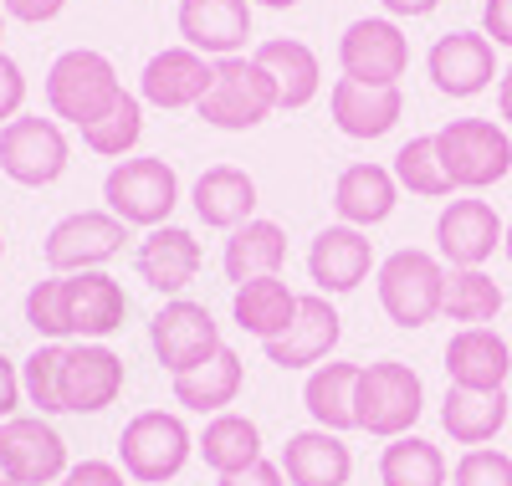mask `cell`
<instances>
[{"label": "cell", "mask_w": 512, "mask_h": 486, "mask_svg": "<svg viewBox=\"0 0 512 486\" xmlns=\"http://www.w3.org/2000/svg\"><path fill=\"white\" fill-rule=\"evenodd\" d=\"M395 205H400V185L384 164H349L333 185L338 220H344V226H359V231L384 226V220L395 215Z\"/></svg>", "instance_id": "cell-25"}, {"label": "cell", "mask_w": 512, "mask_h": 486, "mask_svg": "<svg viewBox=\"0 0 512 486\" xmlns=\"http://www.w3.org/2000/svg\"><path fill=\"white\" fill-rule=\"evenodd\" d=\"M21 400H26V394H21V369L0 353V425L21 410Z\"/></svg>", "instance_id": "cell-46"}, {"label": "cell", "mask_w": 512, "mask_h": 486, "mask_svg": "<svg viewBox=\"0 0 512 486\" xmlns=\"http://www.w3.org/2000/svg\"><path fill=\"white\" fill-rule=\"evenodd\" d=\"M0 486H16V476H11V466H6V456H0Z\"/></svg>", "instance_id": "cell-50"}, {"label": "cell", "mask_w": 512, "mask_h": 486, "mask_svg": "<svg viewBox=\"0 0 512 486\" xmlns=\"http://www.w3.org/2000/svg\"><path fill=\"white\" fill-rule=\"evenodd\" d=\"M21 103H26V72L16 67V57L0 52V128L21 118Z\"/></svg>", "instance_id": "cell-41"}, {"label": "cell", "mask_w": 512, "mask_h": 486, "mask_svg": "<svg viewBox=\"0 0 512 486\" xmlns=\"http://www.w3.org/2000/svg\"><path fill=\"white\" fill-rule=\"evenodd\" d=\"M482 36L492 47H512V0H487L482 6Z\"/></svg>", "instance_id": "cell-43"}, {"label": "cell", "mask_w": 512, "mask_h": 486, "mask_svg": "<svg viewBox=\"0 0 512 486\" xmlns=\"http://www.w3.org/2000/svg\"><path fill=\"white\" fill-rule=\"evenodd\" d=\"M251 6H267V11H292L297 0H251Z\"/></svg>", "instance_id": "cell-49"}, {"label": "cell", "mask_w": 512, "mask_h": 486, "mask_svg": "<svg viewBox=\"0 0 512 486\" xmlns=\"http://www.w3.org/2000/svg\"><path fill=\"white\" fill-rule=\"evenodd\" d=\"M497 113H502V123L512 128V67L497 77Z\"/></svg>", "instance_id": "cell-48"}, {"label": "cell", "mask_w": 512, "mask_h": 486, "mask_svg": "<svg viewBox=\"0 0 512 486\" xmlns=\"http://www.w3.org/2000/svg\"><path fill=\"white\" fill-rule=\"evenodd\" d=\"M190 200H195L200 226H210V231H236L246 220H256V180L236 164L205 169L190 190Z\"/></svg>", "instance_id": "cell-26"}, {"label": "cell", "mask_w": 512, "mask_h": 486, "mask_svg": "<svg viewBox=\"0 0 512 486\" xmlns=\"http://www.w3.org/2000/svg\"><path fill=\"white\" fill-rule=\"evenodd\" d=\"M123 318H128V292L108 272H77V277H67V323H72V338L103 343L108 333L123 328Z\"/></svg>", "instance_id": "cell-24"}, {"label": "cell", "mask_w": 512, "mask_h": 486, "mask_svg": "<svg viewBox=\"0 0 512 486\" xmlns=\"http://www.w3.org/2000/svg\"><path fill=\"white\" fill-rule=\"evenodd\" d=\"M512 348L497 328H456L446 343V379L456 389H507Z\"/></svg>", "instance_id": "cell-23"}, {"label": "cell", "mask_w": 512, "mask_h": 486, "mask_svg": "<svg viewBox=\"0 0 512 486\" xmlns=\"http://www.w3.org/2000/svg\"><path fill=\"white\" fill-rule=\"evenodd\" d=\"M272 108H277V82L256 67V57H221L216 62V82H210V93H205V103L195 113L210 128L241 134V128L262 123Z\"/></svg>", "instance_id": "cell-9"}, {"label": "cell", "mask_w": 512, "mask_h": 486, "mask_svg": "<svg viewBox=\"0 0 512 486\" xmlns=\"http://www.w3.org/2000/svg\"><path fill=\"white\" fill-rule=\"evenodd\" d=\"M379 6L390 11V16H400V21H415V16H431L441 0H379Z\"/></svg>", "instance_id": "cell-47"}, {"label": "cell", "mask_w": 512, "mask_h": 486, "mask_svg": "<svg viewBox=\"0 0 512 486\" xmlns=\"http://www.w3.org/2000/svg\"><path fill=\"white\" fill-rule=\"evenodd\" d=\"M384 486H446V456L425 435H395L379 456Z\"/></svg>", "instance_id": "cell-35"}, {"label": "cell", "mask_w": 512, "mask_h": 486, "mask_svg": "<svg viewBox=\"0 0 512 486\" xmlns=\"http://www.w3.org/2000/svg\"><path fill=\"white\" fill-rule=\"evenodd\" d=\"M67 0H0V11L26 21V26H41V21H57Z\"/></svg>", "instance_id": "cell-45"}, {"label": "cell", "mask_w": 512, "mask_h": 486, "mask_svg": "<svg viewBox=\"0 0 512 486\" xmlns=\"http://www.w3.org/2000/svg\"><path fill=\"white\" fill-rule=\"evenodd\" d=\"M256 67H262L272 82H277V108H308L323 87V72H318V52L308 41H292V36H272L256 47Z\"/></svg>", "instance_id": "cell-27"}, {"label": "cell", "mask_w": 512, "mask_h": 486, "mask_svg": "<svg viewBox=\"0 0 512 486\" xmlns=\"http://www.w3.org/2000/svg\"><path fill=\"white\" fill-rule=\"evenodd\" d=\"M297 297L282 277H256V282H241L236 297H231V318L241 333H251L256 343H272L287 333V323L297 318Z\"/></svg>", "instance_id": "cell-28"}, {"label": "cell", "mask_w": 512, "mask_h": 486, "mask_svg": "<svg viewBox=\"0 0 512 486\" xmlns=\"http://www.w3.org/2000/svg\"><path fill=\"white\" fill-rule=\"evenodd\" d=\"M26 323L47 343L72 338V323H67V277H47V282H36L26 292Z\"/></svg>", "instance_id": "cell-39"}, {"label": "cell", "mask_w": 512, "mask_h": 486, "mask_svg": "<svg viewBox=\"0 0 512 486\" xmlns=\"http://www.w3.org/2000/svg\"><path fill=\"white\" fill-rule=\"evenodd\" d=\"M0 456L16 486H57L67 476V440L47 415H11L0 425Z\"/></svg>", "instance_id": "cell-12"}, {"label": "cell", "mask_w": 512, "mask_h": 486, "mask_svg": "<svg viewBox=\"0 0 512 486\" xmlns=\"http://www.w3.org/2000/svg\"><path fill=\"white\" fill-rule=\"evenodd\" d=\"M210 82H216V62L200 57L195 47H164L144 62V77H139V98L154 103V108H200Z\"/></svg>", "instance_id": "cell-16"}, {"label": "cell", "mask_w": 512, "mask_h": 486, "mask_svg": "<svg viewBox=\"0 0 512 486\" xmlns=\"http://www.w3.org/2000/svg\"><path fill=\"white\" fill-rule=\"evenodd\" d=\"M0 256H6V236H0Z\"/></svg>", "instance_id": "cell-53"}, {"label": "cell", "mask_w": 512, "mask_h": 486, "mask_svg": "<svg viewBox=\"0 0 512 486\" xmlns=\"http://www.w3.org/2000/svg\"><path fill=\"white\" fill-rule=\"evenodd\" d=\"M216 486H287V476H282V466L277 461H251L246 471H231V476H221Z\"/></svg>", "instance_id": "cell-44"}, {"label": "cell", "mask_w": 512, "mask_h": 486, "mask_svg": "<svg viewBox=\"0 0 512 486\" xmlns=\"http://www.w3.org/2000/svg\"><path fill=\"white\" fill-rule=\"evenodd\" d=\"M451 486H512V456L492 446L466 451L451 471Z\"/></svg>", "instance_id": "cell-40"}, {"label": "cell", "mask_w": 512, "mask_h": 486, "mask_svg": "<svg viewBox=\"0 0 512 486\" xmlns=\"http://www.w3.org/2000/svg\"><path fill=\"white\" fill-rule=\"evenodd\" d=\"M502 282H492L482 267H446V297H441V313L461 328H492L502 313Z\"/></svg>", "instance_id": "cell-34"}, {"label": "cell", "mask_w": 512, "mask_h": 486, "mask_svg": "<svg viewBox=\"0 0 512 486\" xmlns=\"http://www.w3.org/2000/svg\"><path fill=\"white\" fill-rule=\"evenodd\" d=\"M282 261H287V231L277 220H246V226L231 231L221 267L241 287V282H256V277H282Z\"/></svg>", "instance_id": "cell-29"}, {"label": "cell", "mask_w": 512, "mask_h": 486, "mask_svg": "<svg viewBox=\"0 0 512 486\" xmlns=\"http://www.w3.org/2000/svg\"><path fill=\"white\" fill-rule=\"evenodd\" d=\"M139 134H144V98L123 93L108 118H98L93 128H82V144H88L93 154H103V159H123L128 149L139 144Z\"/></svg>", "instance_id": "cell-38"}, {"label": "cell", "mask_w": 512, "mask_h": 486, "mask_svg": "<svg viewBox=\"0 0 512 486\" xmlns=\"http://www.w3.org/2000/svg\"><path fill=\"white\" fill-rule=\"evenodd\" d=\"M502 251H507V261H512V226H507V236H502Z\"/></svg>", "instance_id": "cell-51"}, {"label": "cell", "mask_w": 512, "mask_h": 486, "mask_svg": "<svg viewBox=\"0 0 512 486\" xmlns=\"http://www.w3.org/2000/svg\"><path fill=\"white\" fill-rule=\"evenodd\" d=\"M277 466H282L287 486H349V476H354V451L344 446V435L313 425V430L287 435Z\"/></svg>", "instance_id": "cell-21"}, {"label": "cell", "mask_w": 512, "mask_h": 486, "mask_svg": "<svg viewBox=\"0 0 512 486\" xmlns=\"http://www.w3.org/2000/svg\"><path fill=\"white\" fill-rule=\"evenodd\" d=\"M180 36L200 57H241L251 36V0H180Z\"/></svg>", "instance_id": "cell-19"}, {"label": "cell", "mask_w": 512, "mask_h": 486, "mask_svg": "<svg viewBox=\"0 0 512 486\" xmlns=\"http://www.w3.org/2000/svg\"><path fill=\"white\" fill-rule=\"evenodd\" d=\"M123 241H128V226L113 210H77V215H62L47 231L41 256H47L52 277H77V272H103L123 251Z\"/></svg>", "instance_id": "cell-8"}, {"label": "cell", "mask_w": 512, "mask_h": 486, "mask_svg": "<svg viewBox=\"0 0 512 486\" xmlns=\"http://www.w3.org/2000/svg\"><path fill=\"white\" fill-rule=\"evenodd\" d=\"M507 226L487 200H446L436 215V256L446 267H487Z\"/></svg>", "instance_id": "cell-14"}, {"label": "cell", "mask_w": 512, "mask_h": 486, "mask_svg": "<svg viewBox=\"0 0 512 486\" xmlns=\"http://www.w3.org/2000/svg\"><path fill=\"white\" fill-rule=\"evenodd\" d=\"M67 134L57 118H11L0 128V174L26 190L57 185L67 174Z\"/></svg>", "instance_id": "cell-10"}, {"label": "cell", "mask_w": 512, "mask_h": 486, "mask_svg": "<svg viewBox=\"0 0 512 486\" xmlns=\"http://www.w3.org/2000/svg\"><path fill=\"white\" fill-rule=\"evenodd\" d=\"M103 200L123 226H169L180 205V174L164 159H118L103 180Z\"/></svg>", "instance_id": "cell-6"}, {"label": "cell", "mask_w": 512, "mask_h": 486, "mask_svg": "<svg viewBox=\"0 0 512 486\" xmlns=\"http://www.w3.org/2000/svg\"><path fill=\"white\" fill-rule=\"evenodd\" d=\"M338 67L354 82L369 87H395L410 67V41L390 16H364L338 36Z\"/></svg>", "instance_id": "cell-11"}, {"label": "cell", "mask_w": 512, "mask_h": 486, "mask_svg": "<svg viewBox=\"0 0 512 486\" xmlns=\"http://www.w3.org/2000/svg\"><path fill=\"white\" fill-rule=\"evenodd\" d=\"M374 272V246L359 226H323L308 246V277L323 297H344L354 287H364Z\"/></svg>", "instance_id": "cell-17"}, {"label": "cell", "mask_w": 512, "mask_h": 486, "mask_svg": "<svg viewBox=\"0 0 512 486\" xmlns=\"http://www.w3.org/2000/svg\"><path fill=\"white\" fill-rule=\"evenodd\" d=\"M379 307L395 328H425L431 318H441V297H446V261L436 251L405 246L395 256L379 261L374 277Z\"/></svg>", "instance_id": "cell-1"}, {"label": "cell", "mask_w": 512, "mask_h": 486, "mask_svg": "<svg viewBox=\"0 0 512 486\" xmlns=\"http://www.w3.org/2000/svg\"><path fill=\"white\" fill-rule=\"evenodd\" d=\"M425 72H431L436 93L477 98L497 77V52H492V41L482 31H446L431 47V57H425Z\"/></svg>", "instance_id": "cell-18"}, {"label": "cell", "mask_w": 512, "mask_h": 486, "mask_svg": "<svg viewBox=\"0 0 512 486\" xmlns=\"http://www.w3.org/2000/svg\"><path fill=\"white\" fill-rule=\"evenodd\" d=\"M241 379H246V369L236 359V348H221L210 364L175 379V405L195 410V415H226L236 405V394H241Z\"/></svg>", "instance_id": "cell-32"}, {"label": "cell", "mask_w": 512, "mask_h": 486, "mask_svg": "<svg viewBox=\"0 0 512 486\" xmlns=\"http://www.w3.org/2000/svg\"><path fill=\"white\" fill-rule=\"evenodd\" d=\"M390 174H395V185L410 190V195H425V200H446L451 195V180H446L441 154H436V134H420V139L400 144Z\"/></svg>", "instance_id": "cell-37"}, {"label": "cell", "mask_w": 512, "mask_h": 486, "mask_svg": "<svg viewBox=\"0 0 512 486\" xmlns=\"http://www.w3.org/2000/svg\"><path fill=\"white\" fill-rule=\"evenodd\" d=\"M195 451L216 476H231V471H246L251 461H262V430H256V420H246L236 410L210 415L200 440H195Z\"/></svg>", "instance_id": "cell-33"}, {"label": "cell", "mask_w": 512, "mask_h": 486, "mask_svg": "<svg viewBox=\"0 0 512 486\" xmlns=\"http://www.w3.org/2000/svg\"><path fill=\"white\" fill-rule=\"evenodd\" d=\"M57 486H128V471L113 461H77V466H67V476Z\"/></svg>", "instance_id": "cell-42"}, {"label": "cell", "mask_w": 512, "mask_h": 486, "mask_svg": "<svg viewBox=\"0 0 512 486\" xmlns=\"http://www.w3.org/2000/svg\"><path fill=\"white\" fill-rule=\"evenodd\" d=\"M62 364H67V343H36L21 364V394L26 405H36V415H67L62 405Z\"/></svg>", "instance_id": "cell-36"}, {"label": "cell", "mask_w": 512, "mask_h": 486, "mask_svg": "<svg viewBox=\"0 0 512 486\" xmlns=\"http://www.w3.org/2000/svg\"><path fill=\"white\" fill-rule=\"evenodd\" d=\"M328 108H333L338 134H349V139H384L400 123L405 98H400V82L395 87H369V82H354V77H338L333 93H328Z\"/></svg>", "instance_id": "cell-20"}, {"label": "cell", "mask_w": 512, "mask_h": 486, "mask_svg": "<svg viewBox=\"0 0 512 486\" xmlns=\"http://www.w3.org/2000/svg\"><path fill=\"white\" fill-rule=\"evenodd\" d=\"M123 384H128V369L108 343H67V364H62L67 415H103L108 405H118Z\"/></svg>", "instance_id": "cell-13"}, {"label": "cell", "mask_w": 512, "mask_h": 486, "mask_svg": "<svg viewBox=\"0 0 512 486\" xmlns=\"http://www.w3.org/2000/svg\"><path fill=\"white\" fill-rule=\"evenodd\" d=\"M338 338H344V318H338V307L323 292H303V297H297V318L287 323V333L262 343V348H267V359L277 369H318L328 353L338 348Z\"/></svg>", "instance_id": "cell-15"}, {"label": "cell", "mask_w": 512, "mask_h": 486, "mask_svg": "<svg viewBox=\"0 0 512 486\" xmlns=\"http://www.w3.org/2000/svg\"><path fill=\"white\" fill-rule=\"evenodd\" d=\"M134 267L154 292L185 297V287L200 277V241L185 226H154L134 251Z\"/></svg>", "instance_id": "cell-22"}, {"label": "cell", "mask_w": 512, "mask_h": 486, "mask_svg": "<svg viewBox=\"0 0 512 486\" xmlns=\"http://www.w3.org/2000/svg\"><path fill=\"white\" fill-rule=\"evenodd\" d=\"M425 415V384L410 364L400 359H379L359 369V389H354V420L359 430L395 440V435H415V420Z\"/></svg>", "instance_id": "cell-2"}, {"label": "cell", "mask_w": 512, "mask_h": 486, "mask_svg": "<svg viewBox=\"0 0 512 486\" xmlns=\"http://www.w3.org/2000/svg\"><path fill=\"white\" fill-rule=\"evenodd\" d=\"M354 389H359V364H318L308 369V384H303V405L313 415L318 430H333V435H344V430H359L354 420Z\"/></svg>", "instance_id": "cell-31"}, {"label": "cell", "mask_w": 512, "mask_h": 486, "mask_svg": "<svg viewBox=\"0 0 512 486\" xmlns=\"http://www.w3.org/2000/svg\"><path fill=\"white\" fill-rule=\"evenodd\" d=\"M149 343H154V359L164 364L169 379H180V374L210 364L226 348L221 343V323L210 318V307L190 302V297H169L159 313L149 318Z\"/></svg>", "instance_id": "cell-7"}, {"label": "cell", "mask_w": 512, "mask_h": 486, "mask_svg": "<svg viewBox=\"0 0 512 486\" xmlns=\"http://www.w3.org/2000/svg\"><path fill=\"white\" fill-rule=\"evenodd\" d=\"M118 98H123V82H118V72H113V62L103 52L72 47L47 72V108H52V118H67L77 128H93L98 118H108Z\"/></svg>", "instance_id": "cell-3"}, {"label": "cell", "mask_w": 512, "mask_h": 486, "mask_svg": "<svg viewBox=\"0 0 512 486\" xmlns=\"http://www.w3.org/2000/svg\"><path fill=\"white\" fill-rule=\"evenodd\" d=\"M0 36H6V11H0Z\"/></svg>", "instance_id": "cell-52"}, {"label": "cell", "mask_w": 512, "mask_h": 486, "mask_svg": "<svg viewBox=\"0 0 512 486\" xmlns=\"http://www.w3.org/2000/svg\"><path fill=\"white\" fill-rule=\"evenodd\" d=\"M436 154L451 190H492L512 169V139L492 118H451L436 134Z\"/></svg>", "instance_id": "cell-4"}, {"label": "cell", "mask_w": 512, "mask_h": 486, "mask_svg": "<svg viewBox=\"0 0 512 486\" xmlns=\"http://www.w3.org/2000/svg\"><path fill=\"white\" fill-rule=\"evenodd\" d=\"M441 425L456 446H487V440L507 425V389H446L441 400Z\"/></svg>", "instance_id": "cell-30"}, {"label": "cell", "mask_w": 512, "mask_h": 486, "mask_svg": "<svg viewBox=\"0 0 512 486\" xmlns=\"http://www.w3.org/2000/svg\"><path fill=\"white\" fill-rule=\"evenodd\" d=\"M195 456V435L185 430V420L175 410H144L123 425L118 435V466L128 471V481H175Z\"/></svg>", "instance_id": "cell-5"}]
</instances>
